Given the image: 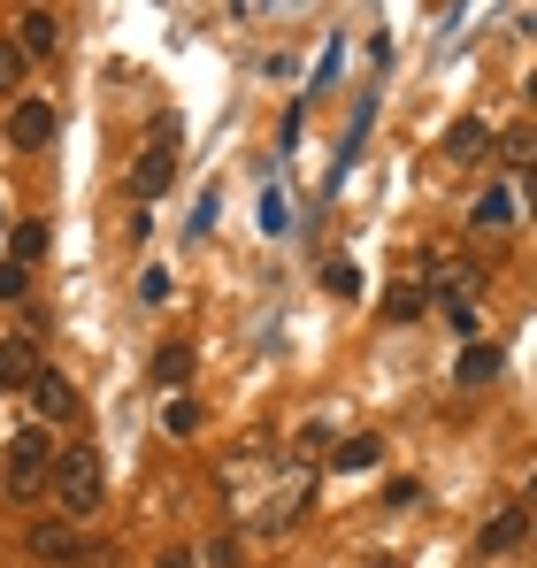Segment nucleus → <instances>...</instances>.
I'll return each instance as SVG.
<instances>
[{"mask_svg": "<svg viewBox=\"0 0 537 568\" xmlns=\"http://www.w3.org/2000/svg\"><path fill=\"white\" fill-rule=\"evenodd\" d=\"M47 246H54V231H47L39 215H23V223H16V254H8V262H16V270H31V262H47Z\"/></svg>", "mask_w": 537, "mask_h": 568, "instance_id": "9b49d317", "label": "nucleus"}, {"mask_svg": "<svg viewBox=\"0 0 537 568\" xmlns=\"http://www.w3.org/2000/svg\"><path fill=\"white\" fill-rule=\"evenodd\" d=\"M499 146H507V162H530V123H507V139H499Z\"/></svg>", "mask_w": 537, "mask_h": 568, "instance_id": "aec40b11", "label": "nucleus"}, {"mask_svg": "<svg viewBox=\"0 0 537 568\" xmlns=\"http://www.w3.org/2000/svg\"><path fill=\"white\" fill-rule=\"evenodd\" d=\"M207 568H239V538H215L207 546Z\"/></svg>", "mask_w": 537, "mask_h": 568, "instance_id": "4be33fe9", "label": "nucleus"}, {"mask_svg": "<svg viewBox=\"0 0 537 568\" xmlns=\"http://www.w3.org/2000/svg\"><path fill=\"white\" fill-rule=\"evenodd\" d=\"M54 131H62V108H54L47 93L8 100V146H16V154H39V146H54Z\"/></svg>", "mask_w": 537, "mask_h": 568, "instance_id": "20e7f679", "label": "nucleus"}, {"mask_svg": "<svg viewBox=\"0 0 537 568\" xmlns=\"http://www.w3.org/2000/svg\"><path fill=\"white\" fill-rule=\"evenodd\" d=\"M23 546H31V561H39V568H62V561H78V554H85L78 523H62V515L31 523V530H23Z\"/></svg>", "mask_w": 537, "mask_h": 568, "instance_id": "423d86ee", "label": "nucleus"}, {"mask_svg": "<svg viewBox=\"0 0 537 568\" xmlns=\"http://www.w3.org/2000/svg\"><path fill=\"white\" fill-rule=\"evenodd\" d=\"M39 369H47V362H39V338H0V384H8V392H23Z\"/></svg>", "mask_w": 537, "mask_h": 568, "instance_id": "1a4fd4ad", "label": "nucleus"}, {"mask_svg": "<svg viewBox=\"0 0 537 568\" xmlns=\"http://www.w3.org/2000/svg\"><path fill=\"white\" fill-rule=\"evenodd\" d=\"M476 146H492V123L484 115H460L446 131V162H476Z\"/></svg>", "mask_w": 537, "mask_h": 568, "instance_id": "9d476101", "label": "nucleus"}, {"mask_svg": "<svg viewBox=\"0 0 537 568\" xmlns=\"http://www.w3.org/2000/svg\"><path fill=\"white\" fill-rule=\"evenodd\" d=\"M162 568H192V554H162Z\"/></svg>", "mask_w": 537, "mask_h": 568, "instance_id": "5701e85b", "label": "nucleus"}, {"mask_svg": "<svg viewBox=\"0 0 537 568\" xmlns=\"http://www.w3.org/2000/svg\"><path fill=\"white\" fill-rule=\"evenodd\" d=\"M468 223H476V231H507V223H515V192L492 185L484 200H476V207H468Z\"/></svg>", "mask_w": 537, "mask_h": 568, "instance_id": "f8f14e48", "label": "nucleus"}, {"mask_svg": "<svg viewBox=\"0 0 537 568\" xmlns=\"http://www.w3.org/2000/svg\"><path fill=\"white\" fill-rule=\"evenodd\" d=\"M523 538H530V499H515V507H499V515L484 523V538H476V554H484V561H499V554H515Z\"/></svg>", "mask_w": 537, "mask_h": 568, "instance_id": "0eeeda50", "label": "nucleus"}, {"mask_svg": "<svg viewBox=\"0 0 537 568\" xmlns=\"http://www.w3.org/2000/svg\"><path fill=\"white\" fill-rule=\"evenodd\" d=\"M23 399H31V415H39V430H47V423H78V415H85V399H78V384L62 377V369H39V377L23 384Z\"/></svg>", "mask_w": 537, "mask_h": 568, "instance_id": "39448f33", "label": "nucleus"}, {"mask_svg": "<svg viewBox=\"0 0 537 568\" xmlns=\"http://www.w3.org/2000/svg\"><path fill=\"white\" fill-rule=\"evenodd\" d=\"M376 462H384V438H346V446H338V462H331V469H376Z\"/></svg>", "mask_w": 537, "mask_h": 568, "instance_id": "4468645a", "label": "nucleus"}, {"mask_svg": "<svg viewBox=\"0 0 537 568\" xmlns=\"http://www.w3.org/2000/svg\"><path fill=\"white\" fill-rule=\"evenodd\" d=\"M170 178H178V123L162 115V123H154V139H146V146H139V162H131V200L170 192Z\"/></svg>", "mask_w": 537, "mask_h": 568, "instance_id": "7ed1b4c3", "label": "nucleus"}, {"mask_svg": "<svg viewBox=\"0 0 537 568\" xmlns=\"http://www.w3.org/2000/svg\"><path fill=\"white\" fill-rule=\"evenodd\" d=\"M23 54H16V39H0V100H23Z\"/></svg>", "mask_w": 537, "mask_h": 568, "instance_id": "2eb2a0df", "label": "nucleus"}, {"mask_svg": "<svg viewBox=\"0 0 537 568\" xmlns=\"http://www.w3.org/2000/svg\"><path fill=\"white\" fill-rule=\"evenodd\" d=\"M162 430H170V438H192V430H200V407H192V399H170V407H162Z\"/></svg>", "mask_w": 537, "mask_h": 568, "instance_id": "f3484780", "label": "nucleus"}, {"mask_svg": "<svg viewBox=\"0 0 537 568\" xmlns=\"http://www.w3.org/2000/svg\"><path fill=\"white\" fill-rule=\"evenodd\" d=\"M47 491H54V515H62V523H92L100 499H108V469H100V454H92V446H62V454H54V476H47Z\"/></svg>", "mask_w": 537, "mask_h": 568, "instance_id": "f257e3e1", "label": "nucleus"}, {"mask_svg": "<svg viewBox=\"0 0 537 568\" xmlns=\"http://www.w3.org/2000/svg\"><path fill=\"white\" fill-rule=\"evenodd\" d=\"M54 47H62V16H54V8H23V23H16V54L39 62V54H54Z\"/></svg>", "mask_w": 537, "mask_h": 568, "instance_id": "6e6552de", "label": "nucleus"}, {"mask_svg": "<svg viewBox=\"0 0 537 568\" xmlns=\"http://www.w3.org/2000/svg\"><path fill=\"white\" fill-rule=\"evenodd\" d=\"M453 377H460V384H492V377H499V346H468Z\"/></svg>", "mask_w": 537, "mask_h": 568, "instance_id": "ddd939ff", "label": "nucleus"}, {"mask_svg": "<svg viewBox=\"0 0 537 568\" xmlns=\"http://www.w3.org/2000/svg\"><path fill=\"white\" fill-rule=\"evenodd\" d=\"M47 476H54V430L31 423V430H16L8 454H0V491L31 507V499H47Z\"/></svg>", "mask_w": 537, "mask_h": 568, "instance_id": "f03ea898", "label": "nucleus"}, {"mask_svg": "<svg viewBox=\"0 0 537 568\" xmlns=\"http://www.w3.org/2000/svg\"><path fill=\"white\" fill-rule=\"evenodd\" d=\"M154 377H162V384H184V377H192V346H184V338L154 354Z\"/></svg>", "mask_w": 537, "mask_h": 568, "instance_id": "dca6fc26", "label": "nucleus"}, {"mask_svg": "<svg viewBox=\"0 0 537 568\" xmlns=\"http://www.w3.org/2000/svg\"><path fill=\"white\" fill-rule=\"evenodd\" d=\"M139 300H154V307H162V300H170V270H146V284H139Z\"/></svg>", "mask_w": 537, "mask_h": 568, "instance_id": "412c9836", "label": "nucleus"}, {"mask_svg": "<svg viewBox=\"0 0 537 568\" xmlns=\"http://www.w3.org/2000/svg\"><path fill=\"white\" fill-rule=\"evenodd\" d=\"M423 307H430V292H415V284H399V292L384 300V315H392V323H407V315H423Z\"/></svg>", "mask_w": 537, "mask_h": 568, "instance_id": "a211bd4d", "label": "nucleus"}, {"mask_svg": "<svg viewBox=\"0 0 537 568\" xmlns=\"http://www.w3.org/2000/svg\"><path fill=\"white\" fill-rule=\"evenodd\" d=\"M31 292V270H16V262H0V300H23Z\"/></svg>", "mask_w": 537, "mask_h": 568, "instance_id": "6ab92c4d", "label": "nucleus"}]
</instances>
